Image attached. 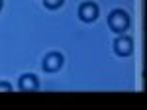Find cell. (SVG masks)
Masks as SVG:
<instances>
[{
  "label": "cell",
  "mask_w": 147,
  "mask_h": 110,
  "mask_svg": "<svg viewBox=\"0 0 147 110\" xmlns=\"http://www.w3.org/2000/svg\"><path fill=\"white\" fill-rule=\"evenodd\" d=\"M114 51L120 55V57L131 55V51H134V39L129 35H120L118 33V39L114 41Z\"/></svg>",
  "instance_id": "obj_3"
},
{
  "label": "cell",
  "mask_w": 147,
  "mask_h": 110,
  "mask_svg": "<svg viewBox=\"0 0 147 110\" xmlns=\"http://www.w3.org/2000/svg\"><path fill=\"white\" fill-rule=\"evenodd\" d=\"M63 67V55L59 53V51H51V53L45 55V59H43V69H45L47 73H55Z\"/></svg>",
  "instance_id": "obj_4"
},
{
  "label": "cell",
  "mask_w": 147,
  "mask_h": 110,
  "mask_svg": "<svg viewBox=\"0 0 147 110\" xmlns=\"http://www.w3.org/2000/svg\"><path fill=\"white\" fill-rule=\"evenodd\" d=\"M12 90V85L8 81H0V92H10Z\"/></svg>",
  "instance_id": "obj_7"
},
{
  "label": "cell",
  "mask_w": 147,
  "mask_h": 110,
  "mask_svg": "<svg viewBox=\"0 0 147 110\" xmlns=\"http://www.w3.org/2000/svg\"><path fill=\"white\" fill-rule=\"evenodd\" d=\"M63 2H65V0H43L45 8H49V10H57V8H61Z\"/></svg>",
  "instance_id": "obj_6"
},
{
  "label": "cell",
  "mask_w": 147,
  "mask_h": 110,
  "mask_svg": "<svg viewBox=\"0 0 147 110\" xmlns=\"http://www.w3.org/2000/svg\"><path fill=\"white\" fill-rule=\"evenodd\" d=\"M98 14H100V10H98V4L96 2H82L79 6V18L86 24L94 22L98 18Z\"/></svg>",
  "instance_id": "obj_2"
},
{
  "label": "cell",
  "mask_w": 147,
  "mask_h": 110,
  "mask_svg": "<svg viewBox=\"0 0 147 110\" xmlns=\"http://www.w3.org/2000/svg\"><path fill=\"white\" fill-rule=\"evenodd\" d=\"M108 28L114 33H124L129 28V16L125 10H114L108 16Z\"/></svg>",
  "instance_id": "obj_1"
},
{
  "label": "cell",
  "mask_w": 147,
  "mask_h": 110,
  "mask_svg": "<svg viewBox=\"0 0 147 110\" xmlns=\"http://www.w3.org/2000/svg\"><path fill=\"white\" fill-rule=\"evenodd\" d=\"M0 10H2V0H0Z\"/></svg>",
  "instance_id": "obj_8"
},
{
  "label": "cell",
  "mask_w": 147,
  "mask_h": 110,
  "mask_svg": "<svg viewBox=\"0 0 147 110\" xmlns=\"http://www.w3.org/2000/svg\"><path fill=\"white\" fill-rule=\"evenodd\" d=\"M18 87H20V90H24V92H34V90H37V88H39V81H37V77H35V75L26 73V75H22V77H20Z\"/></svg>",
  "instance_id": "obj_5"
}]
</instances>
